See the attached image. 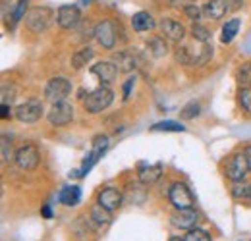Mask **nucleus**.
I'll list each match as a JSON object with an SVG mask.
<instances>
[{"mask_svg":"<svg viewBox=\"0 0 251 241\" xmlns=\"http://www.w3.org/2000/svg\"><path fill=\"white\" fill-rule=\"evenodd\" d=\"M112 100H114V93L108 87L100 85V87H97V89L87 95V98L83 100V108L89 114H99V112L106 110L112 104Z\"/></svg>","mask_w":251,"mask_h":241,"instance_id":"obj_1","label":"nucleus"},{"mask_svg":"<svg viewBox=\"0 0 251 241\" xmlns=\"http://www.w3.org/2000/svg\"><path fill=\"white\" fill-rule=\"evenodd\" d=\"M52 10L47 6H35L25 14V25L33 33H43L50 27L52 24Z\"/></svg>","mask_w":251,"mask_h":241,"instance_id":"obj_2","label":"nucleus"},{"mask_svg":"<svg viewBox=\"0 0 251 241\" xmlns=\"http://www.w3.org/2000/svg\"><path fill=\"white\" fill-rule=\"evenodd\" d=\"M106 147H108V137H106V135H97L93 141V149L87 154V158L83 160L79 172H70V178H83V176L93 168L95 164L99 162V158L104 154Z\"/></svg>","mask_w":251,"mask_h":241,"instance_id":"obj_3","label":"nucleus"},{"mask_svg":"<svg viewBox=\"0 0 251 241\" xmlns=\"http://www.w3.org/2000/svg\"><path fill=\"white\" fill-rule=\"evenodd\" d=\"M211 56H213V47H209L207 43H203L195 52L189 47H180L178 52H176V60L180 64H184V66H189V64L201 66V64L211 60Z\"/></svg>","mask_w":251,"mask_h":241,"instance_id":"obj_4","label":"nucleus"},{"mask_svg":"<svg viewBox=\"0 0 251 241\" xmlns=\"http://www.w3.org/2000/svg\"><path fill=\"white\" fill-rule=\"evenodd\" d=\"M116 31H118V27H116V24L112 20H104V22H100V24L95 25L93 35L95 39H97V43L102 48L112 50L116 47V41H118V33Z\"/></svg>","mask_w":251,"mask_h":241,"instance_id":"obj_5","label":"nucleus"},{"mask_svg":"<svg viewBox=\"0 0 251 241\" xmlns=\"http://www.w3.org/2000/svg\"><path fill=\"white\" fill-rule=\"evenodd\" d=\"M248 172H250V166H248V160H246L244 152L232 154L224 164V174H226L228 180L232 181H244Z\"/></svg>","mask_w":251,"mask_h":241,"instance_id":"obj_6","label":"nucleus"},{"mask_svg":"<svg viewBox=\"0 0 251 241\" xmlns=\"http://www.w3.org/2000/svg\"><path fill=\"white\" fill-rule=\"evenodd\" d=\"M168 201L176 209H191L193 203H195L191 189H189L186 183H182V181H176V183L170 185V189H168Z\"/></svg>","mask_w":251,"mask_h":241,"instance_id":"obj_7","label":"nucleus"},{"mask_svg":"<svg viewBox=\"0 0 251 241\" xmlns=\"http://www.w3.org/2000/svg\"><path fill=\"white\" fill-rule=\"evenodd\" d=\"M70 93H72V83H70V79H66V77H52V79L47 83V87H45V96H47V100H50L52 104L66 100V96H68Z\"/></svg>","mask_w":251,"mask_h":241,"instance_id":"obj_8","label":"nucleus"},{"mask_svg":"<svg viewBox=\"0 0 251 241\" xmlns=\"http://www.w3.org/2000/svg\"><path fill=\"white\" fill-rule=\"evenodd\" d=\"M49 123L54 125V127H62V125H68L70 121L74 120V106L70 102H54L52 108L49 110Z\"/></svg>","mask_w":251,"mask_h":241,"instance_id":"obj_9","label":"nucleus"},{"mask_svg":"<svg viewBox=\"0 0 251 241\" xmlns=\"http://www.w3.org/2000/svg\"><path fill=\"white\" fill-rule=\"evenodd\" d=\"M14 116L22 123H35V121L41 120V116H43V104L39 100H35V98L25 100L24 104L16 106Z\"/></svg>","mask_w":251,"mask_h":241,"instance_id":"obj_10","label":"nucleus"},{"mask_svg":"<svg viewBox=\"0 0 251 241\" xmlns=\"http://www.w3.org/2000/svg\"><path fill=\"white\" fill-rule=\"evenodd\" d=\"M81 20V12L74 4H66L56 10V22L62 29H74Z\"/></svg>","mask_w":251,"mask_h":241,"instance_id":"obj_11","label":"nucleus"},{"mask_svg":"<svg viewBox=\"0 0 251 241\" xmlns=\"http://www.w3.org/2000/svg\"><path fill=\"white\" fill-rule=\"evenodd\" d=\"M39 151L35 145H24L16 151V164L22 168V170H35L39 166Z\"/></svg>","mask_w":251,"mask_h":241,"instance_id":"obj_12","label":"nucleus"},{"mask_svg":"<svg viewBox=\"0 0 251 241\" xmlns=\"http://www.w3.org/2000/svg\"><path fill=\"white\" fill-rule=\"evenodd\" d=\"M91 73H93L100 83L108 85V83H112V81L116 79V75H118V66H116L114 62H97V64L91 66Z\"/></svg>","mask_w":251,"mask_h":241,"instance_id":"obj_13","label":"nucleus"},{"mask_svg":"<svg viewBox=\"0 0 251 241\" xmlns=\"http://www.w3.org/2000/svg\"><path fill=\"white\" fill-rule=\"evenodd\" d=\"M97 201H99V205L104 207L106 211H116V209L122 207V203H124V195H122L116 187H106V189H102V191L99 193Z\"/></svg>","mask_w":251,"mask_h":241,"instance_id":"obj_14","label":"nucleus"},{"mask_svg":"<svg viewBox=\"0 0 251 241\" xmlns=\"http://www.w3.org/2000/svg\"><path fill=\"white\" fill-rule=\"evenodd\" d=\"M197 220H199V214L195 209H176V212L172 214V224L176 228H182V230L195 228Z\"/></svg>","mask_w":251,"mask_h":241,"instance_id":"obj_15","label":"nucleus"},{"mask_svg":"<svg viewBox=\"0 0 251 241\" xmlns=\"http://www.w3.org/2000/svg\"><path fill=\"white\" fill-rule=\"evenodd\" d=\"M158 29H160V33H162L166 39H170V41H174V43H180V41L184 39V35H186L184 25L178 24V22H174V20H162V22L158 24Z\"/></svg>","mask_w":251,"mask_h":241,"instance_id":"obj_16","label":"nucleus"},{"mask_svg":"<svg viewBox=\"0 0 251 241\" xmlns=\"http://www.w3.org/2000/svg\"><path fill=\"white\" fill-rule=\"evenodd\" d=\"M228 10H230V2L228 0H209L203 6V16H207L211 20H220Z\"/></svg>","mask_w":251,"mask_h":241,"instance_id":"obj_17","label":"nucleus"},{"mask_svg":"<svg viewBox=\"0 0 251 241\" xmlns=\"http://www.w3.org/2000/svg\"><path fill=\"white\" fill-rule=\"evenodd\" d=\"M58 201L64 207H75L81 201V189L77 185H66L58 193Z\"/></svg>","mask_w":251,"mask_h":241,"instance_id":"obj_18","label":"nucleus"},{"mask_svg":"<svg viewBox=\"0 0 251 241\" xmlns=\"http://www.w3.org/2000/svg\"><path fill=\"white\" fill-rule=\"evenodd\" d=\"M162 176V164L157 162V164H151V166H141L139 170V181L141 183H147V185H153L157 183Z\"/></svg>","mask_w":251,"mask_h":241,"instance_id":"obj_19","label":"nucleus"},{"mask_svg":"<svg viewBox=\"0 0 251 241\" xmlns=\"http://www.w3.org/2000/svg\"><path fill=\"white\" fill-rule=\"evenodd\" d=\"M131 27H133V31H137V33L151 31L155 27V20H153V16L149 12H137L131 18Z\"/></svg>","mask_w":251,"mask_h":241,"instance_id":"obj_20","label":"nucleus"},{"mask_svg":"<svg viewBox=\"0 0 251 241\" xmlns=\"http://www.w3.org/2000/svg\"><path fill=\"white\" fill-rule=\"evenodd\" d=\"M112 62L118 66V70H122V72H131L133 68H135V58H133V54L131 52H118V54H114V58Z\"/></svg>","mask_w":251,"mask_h":241,"instance_id":"obj_21","label":"nucleus"},{"mask_svg":"<svg viewBox=\"0 0 251 241\" xmlns=\"http://www.w3.org/2000/svg\"><path fill=\"white\" fill-rule=\"evenodd\" d=\"M238 29H240V20L234 18L230 22H226V25L222 27V35H220V41L222 43H232L234 37L238 35Z\"/></svg>","mask_w":251,"mask_h":241,"instance_id":"obj_22","label":"nucleus"},{"mask_svg":"<svg viewBox=\"0 0 251 241\" xmlns=\"http://www.w3.org/2000/svg\"><path fill=\"white\" fill-rule=\"evenodd\" d=\"M93 48L91 47H83L79 52H75L74 56H72V66L75 68V70H79V68H83L87 62L93 58Z\"/></svg>","mask_w":251,"mask_h":241,"instance_id":"obj_23","label":"nucleus"},{"mask_svg":"<svg viewBox=\"0 0 251 241\" xmlns=\"http://www.w3.org/2000/svg\"><path fill=\"white\" fill-rule=\"evenodd\" d=\"M236 81L240 87H251V62H246L236 72Z\"/></svg>","mask_w":251,"mask_h":241,"instance_id":"obj_24","label":"nucleus"},{"mask_svg":"<svg viewBox=\"0 0 251 241\" xmlns=\"http://www.w3.org/2000/svg\"><path fill=\"white\" fill-rule=\"evenodd\" d=\"M232 197L238 201H251V183H244V181H236V185L232 187Z\"/></svg>","mask_w":251,"mask_h":241,"instance_id":"obj_25","label":"nucleus"},{"mask_svg":"<svg viewBox=\"0 0 251 241\" xmlns=\"http://www.w3.org/2000/svg\"><path fill=\"white\" fill-rule=\"evenodd\" d=\"M91 218H93V222L97 226H106V224H110V211H106L104 207H100V205H97L91 209Z\"/></svg>","mask_w":251,"mask_h":241,"instance_id":"obj_26","label":"nucleus"},{"mask_svg":"<svg viewBox=\"0 0 251 241\" xmlns=\"http://www.w3.org/2000/svg\"><path fill=\"white\" fill-rule=\"evenodd\" d=\"M147 48L153 52V56H157V58H160V56H164L166 52H168V48H166V43L160 39V37H151L149 41H147Z\"/></svg>","mask_w":251,"mask_h":241,"instance_id":"obj_27","label":"nucleus"},{"mask_svg":"<svg viewBox=\"0 0 251 241\" xmlns=\"http://www.w3.org/2000/svg\"><path fill=\"white\" fill-rule=\"evenodd\" d=\"M184 123H178L174 120H164V121H158L151 127V131H184Z\"/></svg>","mask_w":251,"mask_h":241,"instance_id":"obj_28","label":"nucleus"},{"mask_svg":"<svg viewBox=\"0 0 251 241\" xmlns=\"http://www.w3.org/2000/svg\"><path fill=\"white\" fill-rule=\"evenodd\" d=\"M191 35H193L195 41H201V43H207V41L211 39V31L207 29L205 25H201V24H193Z\"/></svg>","mask_w":251,"mask_h":241,"instance_id":"obj_29","label":"nucleus"},{"mask_svg":"<svg viewBox=\"0 0 251 241\" xmlns=\"http://www.w3.org/2000/svg\"><path fill=\"white\" fill-rule=\"evenodd\" d=\"M199 112H201L199 102H188V104L180 110V116H182L184 120H193L195 116H199Z\"/></svg>","mask_w":251,"mask_h":241,"instance_id":"obj_30","label":"nucleus"},{"mask_svg":"<svg viewBox=\"0 0 251 241\" xmlns=\"http://www.w3.org/2000/svg\"><path fill=\"white\" fill-rule=\"evenodd\" d=\"M184 241H211V236H209V232H205L201 228H191L186 234Z\"/></svg>","mask_w":251,"mask_h":241,"instance_id":"obj_31","label":"nucleus"},{"mask_svg":"<svg viewBox=\"0 0 251 241\" xmlns=\"http://www.w3.org/2000/svg\"><path fill=\"white\" fill-rule=\"evenodd\" d=\"M12 160H16V152L12 151V143H10L8 137L4 135V137H2V162L8 164V162H12Z\"/></svg>","mask_w":251,"mask_h":241,"instance_id":"obj_32","label":"nucleus"},{"mask_svg":"<svg viewBox=\"0 0 251 241\" xmlns=\"http://www.w3.org/2000/svg\"><path fill=\"white\" fill-rule=\"evenodd\" d=\"M25 10H27V0H20V2H18V6L14 8V12L10 14V16H12V25H16V24H18L25 14H27Z\"/></svg>","mask_w":251,"mask_h":241,"instance_id":"obj_33","label":"nucleus"},{"mask_svg":"<svg viewBox=\"0 0 251 241\" xmlns=\"http://www.w3.org/2000/svg\"><path fill=\"white\" fill-rule=\"evenodd\" d=\"M240 104L246 112L251 114V87H242L240 89Z\"/></svg>","mask_w":251,"mask_h":241,"instance_id":"obj_34","label":"nucleus"},{"mask_svg":"<svg viewBox=\"0 0 251 241\" xmlns=\"http://www.w3.org/2000/svg\"><path fill=\"white\" fill-rule=\"evenodd\" d=\"M201 12H203V8H197L195 4H189V6L184 8V14L188 16L189 20H195V22L201 18Z\"/></svg>","mask_w":251,"mask_h":241,"instance_id":"obj_35","label":"nucleus"},{"mask_svg":"<svg viewBox=\"0 0 251 241\" xmlns=\"http://www.w3.org/2000/svg\"><path fill=\"white\" fill-rule=\"evenodd\" d=\"M133 83H135V77H129V79L124 83V98L129 96V91H131V87H133Z\"/></svg>","mask_w":251,"mask_h":241,"instance_id":"obj_36","label":"nucleus"},{"mask_svg":"<svg viewBox=\"0 0 251 241\" xmlns=\"http://www.w3.org/2000/svg\"><path fill=\"white\" fill-rule=\"evenodd\" d=\"M10 116H12L10 106H8V104H2V108H0V118H2V120H8Z\"/></svg>","mask_w":251,"mask_h":241,"instance_id":"obj_37","label":"nucleus"},{"mask_svg":"<svg viewBox=\"0 0 251 241\" xmlns=\"http://www.w3.org/2000/svg\"><path fill=\"white\" fill-rule=\"evenodd\" d=\"M41 214H43L45 218H52V211H50V207H49V205H45V207L41 209Z\"/></svg>","mask_w":251,"mask_h":241,"instance_id":"obj_38","label":"nucleus"},{"mask_svg":"<svg viewBox=\"0 0 251 241\" xmlns=\"http://www.w3.org/2000/svg\"><path fill=\"white\" fill-rule=\"evenodd\" d=\"M244 154H246V160H248V166H250V172H251V145L244 149Z\"/></svg>","mask_w":251,"mask_h":241,"instance_id":"obj_39","label":"nucleus"},{"mask_svg":"<svg viewBox=\"0 0 251 241\" xmlns=\"http://www.w3.org/2000/svg\"><path fill=\"white\" fill-rule=\"evenodd\" d=\"M168 241H184V240H180V238H170Z\"/></svg>","mask_w":251,"mask_h":241,"instance_id":"obj_40","label":"nucleus"},{"mask_svg":"<svg viewBox=\"0 0 251 241\" xmlns=\"http://www.w3.org/2000/svg\"><path fill=\"white\" fill-rule=\"evenodd\" d=\"M89 2H91V0H83V4H89Z\"/></svg>","mask_w":251,"mask_h":241,"instance_id":"obj_41","label":"nucleus"}]
</instances>
